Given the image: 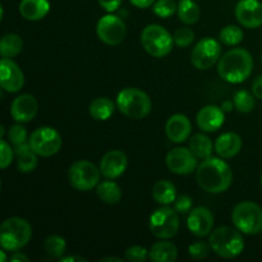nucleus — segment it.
<instances>
[{"label": "nucleus", "mask_w": 262, "mask_h": 262, "mask_svg": "<svg viewBox=\"0 0 262 262\" xmlns=\"http://www.w3.org/2000/svg\"><path fill=\"white\" fill-rule=\"evenodd\" d=\"M101 171L95 164L87 160H79L72 164L68 171V181L77 191L87 192L99 184Z\"/></svg>", "instance_id": "8"}, {"label": "nucleus", "mask_w": 262, "mask_h": 262, "mask_svg": "<svg viewBox=\"0 0 262 262\" xmlns=\"http://www.w3.org/2000/svg\"><path fill=\"white\" fill-rule=\"evenodd\" d=\"M261 63H262V54H261Z\"/></svg>", "instance_id": "50"}, {"label": "nucleus", "mask_w": 262, "mask_h": 262, "mask_svg": "<svg viewBox=\"0 0 262 262\" xmlns=\"http://www.w3.org/2000/svg\"><path fill=\"white\" fill-rule=\"evenodd\" d=\"M233 105H234V102L227 101V102H224V104H223L222 109L224 110V112H230V110L233 109Z\"/></svg>", "instance_id": "46"}, {"label": "nucleus", "mask_w": 262, "mask_h": 262, "mask_svg": "<svg viewBox=\"0 0 262 262\" xmlns=\"http://www.w3.org/2000/svg\"><path fill=\"white\" fill-rule=\"evenodd\" d=\"M10 261H13V262H28V257L26 255H23V253H20V252H17V251H15L14 252V255L12 256V257H10Z\"/></svg>", "instance_id": "44"}, {"label": "nucleus", "mask_w": 262, "mask_h": 262, "mask_svg": "<svg viewBox=\"0 0 262 262\" xmlns=\"http://www.w3.org/2000/svg\"><path fill=\"white\" fill-rule=\"evenodd\" d=\"M15 160L17 168L20 173H31L37 166V154L32 150L30 142H25L22 145L14 146Z\"/></svg>", "instance_id": "22"}, {"label": "nucleus", "mask_w": 262, "mask_h": 262, "mask_svg": "<svg viewBox=\"0 0 262 262\" xmlns=\"http://www.w3.org/2000/svg\"><path fill=\"white\" fill-rule=\"evenodd\" d=\"M43 248H45V252L51 258H61L67 250L66 239L60 235H50V237L46 238L45 243H43Z\"/></svg>", "instance_id": "31"}, {"label": "nucleus", "mask_w": 262, "mask_h": 262, "mask_svg": "<svg viewBox=\"0 0 262 262\" xmlns=\"http://www.w3.org/2000/svg\"><path fill=\"white\" fill-rule=\"evenodd\" d=\"M189 150L193 152V155L197 159H207L211 156L212 151H214V143L210 140L207 136L202 135V133H197V135L192 136L191 141H189Z\"/></svg>", "instance_id": "26"}, {"label": "nucleus", "mask_w": 262, "mask_h": 262, "mask_svg": "<svg viewBox=\"0 0 262 262\" xmlns=\"http://www.w3.org/2000/svg\"><path fill=\"white\" fill-rule=\"evenodd\" d=\"M129 2L132 3V4L135 5V7L141 8V9H142V8L151 7V5H152L154 3H155V0H129Z\"/></svg>", "instance_id": "43"}, {"label": "nucleus", "mask_w": 262, "mask_h": 262, "mask_svg": "<svg viewBox=\"0 0 262 262\" xmlns=\"http://www.w3.org/2000/svg\"><path fill=\"white\" fill-rule=\"evenodd\" d=\"M150 230L156 238L170 239L179 230L178 212L171 207H160L150 217Z\"/></svg>", "instance_id": "9"}, {"label": "nucleus", "mask_w": 262, "mask_h": 262, "mask_svg": "<svg viewBox=\"0 0 262 262\" xmlns=\"http://www.w3.org/2000/svg\"><path fill=\"white\" fill-rule=\"evenodd\" d=\"M97 197L107 205H117L122 200V189L115 182L105 181L97 186Z\"/></svg>", "instance_id": "28"}, {"label": "nucleus", "mask_w": 262, "mask_h": 262, "mask_svg": "<svg viewBox=\"0 0 262 262\" xmlns=\"http://www.w3.org/2000/svg\"><path fill=\"white\" fill-rule=\"evenodd\" d=\"M196 177L204 191L209 193H223L232 184L233 171L224 160L210 156L200 164Z\"/></svg>", "instance_id": "1"}, {"label": "nucleus", "mask_w": 262, "mask_h": 262, "mask_svg": "<svg viewBox=\"0 0 262 262\" xmlns=\"http://www.w3.org/2000/svg\"><path fill=\"white\" fill-rule=\"evenodd\" d=\"M141 43L150 55L164 58L173 50V36L160 25H148L141 33Z\"/></svg>", "instance_id": "7"}, {"label": "nucleus", "mask_w": 262, "mask_h": 262, "mask_svg": "<svg viewBox=\"0 0 262 262\" xmlns=\"http://www.w3.org/2000/svg\"><path fill=\"white\" fill-rule=\"evenodd\" d=\"M253 59L246 49L235 48L227 51L217 63V72L229 83H242L252 73Z\"/></svg>", "instance_id": "2"}, {"label": "nucleus", "mask_w": 262, "mask_h": 262, "mask_svg": "<svg viewBox=\"0 0 262 262\" xmlns=\"http://www.w3.org/2000/svg\"><path fill=\"white\" fill-rule=\"evenodd\" d=\"M173 40L179 48H187L194 41V32L188 27H181L174 32Z\"/></svg>", "instance_id": "35"}, {"label": "nucleus", "mask_w": 262, "mask_h": 262, "mask_svg": "<svg viewBox=\"0 0 262 262\" xmlns=\"http://www.w3.org/2000/svg\"><path fill=\"white\" fill-rule=\"evenodd\" d=\"M237 228L219 227L210 234L211 250L223 258H235L245 250V239Z\"/></svg>", "instance_id": "3"}, {"label": "nucleus", "mask_w": 262, "mask_h": 262, "mask_svg": "<svg viewBox=\"0 0 262 262\" xmlns=\"http://www.w3.org/2000/svg\"><path fill=\"white\" fill-rule=\"evenodd\" d=\"M115 110V104L109 97H97L90 104L89 112L94 119L107 120Z\"/></svg>", "instance_id": "27"}, {"label": "nucleus", "mask_w": 262, "mask_h": 262, "mask_svg": "<svg viewBox=\"0 0 262 262\" xmlns=\"http://www.w3.org/2000/svg\"><path fill=\"white\" fill-rule=\"evenodd\" d=\"M32 228L27 220L13 216L4 220L0 227V246L4 251L22 250L31 241Z\"/></svg>", "instance_id": "4"}, {"label": "nucleus", "mask_w": 262, "mask_h": 262, "mask_svg": "<svg viewBox=\"0 0 262 262\" xmlns=\"http://www.w3.org/2000/svg\"><path fill=\"white\" fill-rule=\"evenodd\" d=\"M101 261H118V262H120L122 260H120V258H117V257H105V258H102Z\"/></svg>", "instance_id": "47"}, {"label": "nucleus", "mask_w": 262, "mask_h": 262, "mask_svg": "<svg viewBox=\"0 0 262 262\" xmlns=\"http://www.w3.org/2000/svg\"><path fill=\"white\" fill-rule=\"evenodd\" d=\"M97 37L106 45H119L125 37L127 28L119 17L113 14L100 18L96 27Z\"/></svg>", "instance_id": "12"}, {"label": "nucleus", "mask_w": 262, "mask_h": 262, "mask_svg": "<svg viewBox=\"0 0 262 262\" xmlns=\"http://www.w3.org/2000/svg\"><path fill=\"white\" fill-rule=\"evenodd\" d=\"M8 137H9L10 142L14 146L22 145L27 141V130L23 125L20 124H14L9 128L8 130Z\"/></svg>", "instance_id": "37"}, {"label": "nucleus", "mask_w": 262, "mask_h": 262, "mask_svg": "<svg viewBox=\"0 0 262 262\" xmlns=\"http://www.w3.org/2000/svg\"><path fill=\"white\" fill-rule=\"evenodd\" d=\"M148 258V251L141 246H132L125 251V260L130 262H143Z\"/></svg>", "instance_id": "38"}, {"label": "nucleus", "mask_w": 262, "mask_h": 262, "mask_svg": "<svg viewBox=\"0 0 262 262\" xmlns=\"http://www.w3.org/2000/svg\"><path fill=\"white\" fill-rule=\"evenodd\" d=\"M235 17L246 28L262 26V4L258 0H239L235 7Z\"/></svg>", "instance_id": "16"}, {"label": "nucleus", "mask_w": 262, "mask_h": 262, "mask_svg": "<svg viewBox=\"0 0 262 262\" xmlns=\"http://www.w3.org/2000/svg\"><path fill=\"white\" fill-rule=\"evenodd\" d=\"M117 107L127 118L142 119L150 114L152 102H151L148 95L142 90L128 87L118 94Z\"/></svg>", "instance_id": "5"}, {"label": "nucleus", "mask_w": 262, "mask_h": 262, "mask_svg": "<svg viewBox=\"0 0 262 262\" xmlns=\"http://www.w3.org/2000/svg\"><path fill=\"white\" fill-rule=\"evenodd\" d=\"M166 166L169 170L178 176H188L197 168V158L191 150L177 147L169 151L166 155Z\"/></svg>", "instance_id": "13"}, {"label": "nucleus", "mask_w": 262, "mask_h": 262, "mask_svg": "<svg viewBox=\"0 0 262 262\" xmlns=\"http://www.w3.org/2000/svg\"><path fill=\"white\" fill-rule=\"evenodd\" d=\"M122 2L123 0H99V4L102 9L112 13V12H115V10L122 5Z\"/></svg>", "instance_id": "41"}, {"label": "nucleus", "mask_w": 262, "mask_h": 262, "mask_svg": "<svg viewBox=\"0 0 262 262\" xmlns=\"http://www.w3.org/2000/svg\"><path fill=\"white\" fill-rule=\"evenodd\" d=\"M23 48V41L17 33H7L0 41V54L3 58H13L18 55Z\"/></svg>", "instance_id": "29"}, {"label": "nucleus", "mask_w": 262, "mask_h": 262, "mask_svg": "<svg viewBox=\"0 0 262 262\" xmlns=\"http://www.w3.org/2000/svg\"><path fill=\"white\" fill-rule=\"evenodd\" d=\"M178 15L179 19L184 23V25H193L200 19V8L193 0H181L178 4Z\"/></svg>", "instance_id": "30"}, {"label": "nucleus", "mask_w": 262, "mask_h": 262, "mask_svg": "<svg viewBox=\"0 0 262 262\" xmlns=\"http://www.w3.org/2000/svg\"><path fill=\"white\" fill-rule=\"evenodd\" d=\"M187 227L196 237H206L214 228V215L207 207H194L187 217Z\"/></svg>", "instance_id": "15"}, {"label": "nucleus", "mask_w": 262, "mask_h": 262, "mask_svg": "<svg viewBox=\"0 0 262 262\" xmlns=\"http://www.w3.org/2000/svg\"><path fill=\"white\" fill-rule=\"evenodd\" d=\"M38 110V104L32 95L23 94L15 97L10 106V114L13 119L18 123H26L36 117Z\"/></svg>", "instance_id": "18"}, {"label": "nucleus", "mask_w": 262, "mask_h": 262, "mask_svg": "<svg viewBox=\"0 0 262 262\" xmlns=\"http://www.w3.org/2000/svg\"><path fill=\"white\" fill-rule=\"evenodd\" d=\"M222 58V46L211 37L202 38L197 42L191 54V61L194 68L207 71L212 68Z\"/></svg>", "instance_id": "11"}, {"label": "nucleus", "mask_w": 262, "mask_h": 262, "mask_svg": "<svg viewBox=\"0 0 262 262\" xmlns=\"http://www.w3.org/2000/svg\"><path fill=\"white\" fill-rule=\"evenodd\" d=\"M178 10L174 0H158L154 3V13L160 18H169Z\"/></svg>", "instance_id": "34"}, {"label": "nucleus", "mask_w": 262, "mask_h": 262, "mask_svg": "<svg viewBox=\"0 0 262 262\" xmlns=\"http://www.w3.org/2000/svg\"><path fill=\"white\" fill-rule=\"evenodd\" d=\"M0 84L7 92H18L25 84V76L19 67L9 58L0 61Z\"/></svg>", "instance_id": "14"}, {"label": "nucleus", "mask_w": 262, "mask_h": 262, "mask_svg": "<svg viewBox=\"0 0 262 262\" xmlns=\"http://www.w3.org/2000/svg\"><path fill=\"white\" fill-rule=\"evenodd\" d=\"M178 257V250L174 243L164 239L158 242L148 251V258L154 262H174Z\"/></svg>", "instance_id": "24"}, {"label": "nucleus", "mask_w": 262, "mask_h": 262, "mask_svg": "<svg viewBox=\"0 0 262 262\" xmlns=\"http://www.w3.org/2000/svg\"><path fill=\"white\" fill-rule=\"evenodd\" d=\"M252 92L253 96L262 100V76L257 77L252 83Z\"/></svg>", "instance_id": "42"}, {"label": "nucleus", "mask_w": 262, "mask_h": 262, "mask_svg": "<svg viewBox=\"0 0 262 262\" xmlns=\"http://www.w3.org/2000/svg\"><path fill=\"white\" fill-rule=\"evenodd\" d=\"M69 261H78V262H86V258L81 257V256H68V257H61L60 262H69Z\"/></svg>", "instance_id": "45"}, {"label": "nucleus", "mask_w": 262, "mask_h": 262, "mask_svg": "<svg viewBox=\"0 0 262 262\" xmlns=\"http://www.w3.org/2000/svg\"><path fill=\"white\" fill-rule=\"evenodd\" d=\"M50 10L48 0H22L19 4V13L27 20H40Z\"/></svg>", "instance_id": "23"}, {"label": "nucleus", "mask_w": 262, "mask_h": 262, "mask_svg": "<svg viewBox=\"0 0 262 262\" xmlns=\"http://www.w3.org/2000/svg\"><path fill=\"white\" fill-rule=\"evenodd\" d=\"M242 148V140L237 133L228 132L220 136L215 142V151L223 159H232Z\"/></svg>", "instance_id": "21"}, {"label": "nucleus", "mask_w": 262, "mask_h": 262, "mask_svg": "<svg viewBox=\"0 0 262 262\" xmlns=\"http://www.w3.org/2000/svg\"><path fill=\"white\" fill-rule=\"evenodd\" d=\"M219 38L223 43L228 46L238 45L243 40V31L234 25L225 26L219 33Z\"/></svg>", "instance_id": "32"}, {"label": "nucleus", "mask_w": 262, "mask_h": 262, "mask_svg": "<svg viewBox=\"0 0 262 262\" xmlns=\"http://www.w3.org/2000/svg\"><path fill=\"white\" fill-rule=\"evenodd\" d=\"M14 150L10 148V146L5 142V140H0V168L7 169L12 164Z\"/></svg>", "instance_id": "39"}, {"label": "nucleus", "mask_w": 262, "mask_h": 262, "mask_svg": "<svg viewBox=\"0 0 262 262\" xmlns=\"http://www.w3.org/2000/svg\"><path fill=\"white\" fill-rule=\"evenodd\" d=\"M152 197L158 204L170 205L177 199V189L171 182L159 181L152 188Z\"/></svg>", "instance_id": "25"}, {"label": "nucleus", "mask_w": 262, "mask_h": 262, "mask_svg": "<svg viewBox=\"0 0 262 262\" xmlns=\"http://www.w3.org/2000/svg\"><path fill=\"white\" fill-rule=\"evenodd\" d=\"M174 210L178 214H187L192 210V199L187 194H181L174 201Z\"/></svg>", "instance_id": "40"}, {"label": "nucleus", "mask_w": 262, "mask_h": 262, "mask_svg": "<svg viewBox=\"0 0 262 262\" xmlns=\"http://www.w3.org/2000/svg\"><path fill=\"white\" fill-rule=\"evenodd\" d=\"M128 159L123 151L112 150L102 156L100 161V171L107 179H117L125 171Z\"/></svg>", "instance_id": "17"}, {"label": "nucleus", "mask_w": 262, "mask_h": 262, "mask_svg": "<svg viewBox=\"0 0 262 262\" xmlns=\"http://www.w3.org/2000/svg\"><path fill=\"white\" fill-rule=\"evenodd\" d=\"M192 130L191 120L183 114H174L165 124V133L174 143H182L189 137Z\"/></svg>", "instance_id": "19"}, {"label": "nucleus", "mask_w": 262, "mask_h": 262, "mask_svg": "<svg viewBox=\"0 0 262 262\" xmlns=\"http://www.w3.org/2000/svg\"><path fill=\"white\" fill-rule=\"evenodd\" d=\"M224 110L215 105L204 106L197 114V125L204 132H215L224 124Z\"/></svg>", "instance_id": "20"}, {"label": "nucleus", "mask_w": 262, "mask_h": 262, "mask_svg": "<svg viewBox=\"0 0 262 262\" xmlns=\"http://www.w3.org/2000/svg\"><path fill=\"white\" fill-rule=\"evenodd\" d=\"M261 187H262V174H261Z\"/></svg>", "instance_id": "49"}, {"label": "nucleus", "mask_w": 262, "mask_h": 262, "mask_svg": "<svg viewBox=\"0 0 262 262\" xmlns=\"http://www.w3.org/2000/svg\"><path fill=\"white\" fill-rule=\"evenodd\" d=\"M233 102H234L235 109L243 114L252 112L253 107H255V97L246 90L238 91L233 97Z\"/></svg>", "instance_id": "33"}, {"label": "nucleus", "mask_w": 262, "mask_h": 262, "mask_svg": "<svg viewBox=\"0 0 262 262\" xmlns=\"http://www.w3.org/2000/svg\"><path fill=\"white\" fill-rule=\"evenodd\" d=\"M28 142L38 156L49 158L58 154L60 150L61 136L54 128L41 127L33 130Z\"/></svg>", "instance_id": "10"}, {"label": "nucleus", "mask_w": 262, "mask_h": 262, "mask_svg": "<svg viewBox=\"0 0 262 262\" xmlns=\"http://www.w3.org/2000/svg\"><path fill=\"white\" fill-rule=\"evenodd\" d=\"M0 255H2V262H5V260H7V258H5V252H4V251H2V252H0Z\"/></svg>", "instance_id": "48"}, {"label": "nucleus", "mask_w": 262, "mask_h": 262, "mask_svg": "<svg viewBox=\"0 0 262 262\" xmlns=\"http://www.w3.org/2000/svg\"><path fill=\"white\" fill-rule=\"evenodd\" d=\"M211 251L212 250L210 243L202 242V241H200V242H196V243H192L188 248L189 256H191L193 260H204V258H206L207 256L210 255Z\"/></svg>", "instance_id": "36"}, {"label": "nucleus", "mask_w": 262, "mask_h": 262, "mask_svg": "<svg viewBox=\"0 0 262 262\" xmlns=\"http://www.w3.org/2000/svg\"><path fill=\"white\" fill-rule=\"evenodd\" d=\"M233 224L248 235L262 232V209L252 201H242L233 209Z\"/></svg>", "instance_id": "6"}]
</instances>
